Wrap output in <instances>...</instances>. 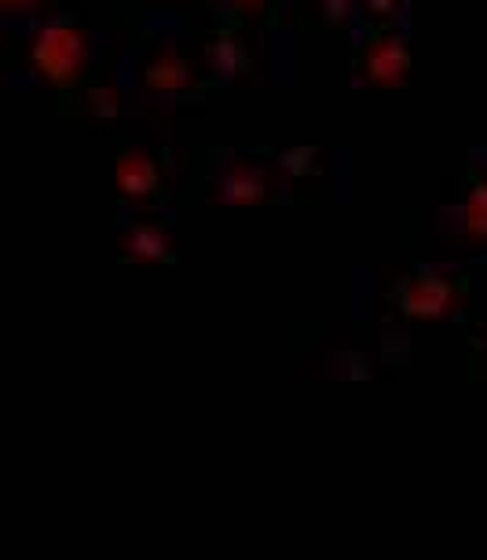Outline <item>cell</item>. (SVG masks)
Returning <instances> with one entry per match:
<instances>
[{
    "mask_svg": "<svg viewBox=\"0 0 487 560\" xmlns=\"http://www.w3.org/2000/svg\"><path fill=\"white\" fill-rule=\"evenodd\" d=\"M136 84L162 100H190L202 96L206 89H217L202 56H190L162 30H151L136 51Z\"/></svg>",
    "mask_w": 487,
    "mask_h": 560,
    "instance_id": "4",
    "label": "cell"
},
{
    "mask_svg": "<svg viewBox=\"0 0 487 560\" xmlns=\"http://www.w3.org/2000/svg\"><path fill=\"white\" fill-rule=\"evenodd\" d=\"M476 162H484V165H487V147H480V151H476Z\"/></svg>",
    "mask_w": 487,
    "mask_h": 560,
    "instance_id": "16",
    "label": "cell"
},
{
    "mask_svg": "<svg viewBox=\"0 0 487 560\" xmlns=\"http://www.w3.org/2000/svg\"><path fill=\"white\" fill-rule=\"evenodd\" d=\"M407 0H359V23L367 26H399Z\"/></svg>",
    "mask_w": 487,
    "mask_h": 560,
    "instance_id": "12",
    "label": "cell"
},
{
    "mask_svg": "<svg viewBox=\"0 0 487 560\" xmlns=\"http://www.w3.org/2000/svg\"><path fill=\"white\" fill-rule=\"evenodd\" d=\"M118 257L132 264H173L176 260V231L173 217L162 206L125 209L118 220Z\"/></svg>",
    "mask_w": 487,
    "mask_h": 560,
    "instance_id": "7",
    "label": "cell"
},
{
    "mask_svg": "<svg viewBox=\"0 0 487 560\" xmlns=\"http://www.w3.org/2000/svg\"><path fill=\"white\" fill-rule=\"evenodd\" d=\"M198 4L209 8V15L231 19L242 26H264L279 12V0H198Z\"/></svg>",
    "mask_w": 487,
    "mask_h": 560,
    "instance_id": "11",
    "label": "cell"
},
{
    "mask_svg": "<svg viewBox=\"0 0 487 560\" xmlns=\"http://www.w3.org/2000/svg\"><path fill=\"white\" fill-rule=\"evenodd\" d=\"M136 8H143V12H179V8H190V4H198V0H132Z\"/></svg>",
    "mask_w": 487,
    "mask_h": 560,
    "instance_id": "15",
    "label": "cell"
},
{
    "mask_svg": "<svg viewBox=\"0 0 487 560\" xmlns=\"http://www.w3.org/2000/svg\"><path fill=\"white\" fill-rule=\"evenodd\" d=\"M118 110H121V84L111 70H95L67 103H59V114H67L73 121H84V118L107 121Z\"/></svg>",
    "mask_w": 487,
    "mask_h": 560,
    "instance_id": "9",
    "label": "cell"
},
{
    "mask_svg": "<svg viewBox=\"0 0 487 560\" xmlns=\"http://www.w3.org/2000/svg\"><path fill=\"white\" fill-rule=\"evenodd\" d=\"M0 8H4L8 23H15V19L37 23V19H45V15L56 12V0H0Z\"/></svg>",
    "mask_w": 487,
    "mask_h": 560,
    "instance_id": "13",
    "label": "cell"
},
{
    "mask_svg": "<svg viewBox=\"0 0 487 560\" xmlns=\"http://www.w3.org/2000/svg\"><path fill=\"white\" fill-rule=\"evenodd\" d=\"M352 73L363 84L396 89L410 78V37L404 26H356Z\"/></svg>",
    "mask_w": 487,
    "mask_h": 560,
    "instance_id": "5",
    "label": "cell"
},
{
    "mask_svg": "<svg viewBox=\"0 0 487 560\" xmlns=\"http://www.w3.org/2000/svg\"><path fill=\"white\" fill-rule=\"evenodd\" d=\"M293 179L286 158L231 151V147H209L206 173L198 198L213 206H264L282 198V184Z\"/></svg>",
    "mask_w": 487,
    "mask_h": 560,
    "instance_id": "2",
    "label": "cell"
},
{
    "mask_svg": "<svg viewBox=\"0 0 487 560\" xmlns=\"http://www.w3.org/2000/svg\"><path fill=\"white\" fill-rule=\"evenodd\" d=\"M114 195L125 209L165 206L169 195V154L158 147L121 143L114 154Z\"/></svg>",
    "mask_w": 487,
    "mask_h": 560,
    "instance_id": "6",
    "label": "cell"
},
{
    "mask_svg": "<svg viewBox=\"0 0 487 560\" xmlns=\"http://www.w3.org/2000/svg\"><path fill=\"white\" fill-rule=\"evenodd\" d=\"M15 81L40 84L67 103L73 92L95 73V34L78 8H56L51 15L30 23L19 51L8 59Z\"/></svg>",
    "mask_w": 487,
    "mask_h": 560,
    "instance_id": "1",
    "label": "cell"
},
{
    "mask_svg": "<svg viewBox=\"0 0 487 560\" xmlns=\"http://www.w3.org/2000/svg\"><path fill=\"white\" fill-rule=\"evenodd\" d=\"M469 377H476V382H487V326L473 337V348H469Z\"/></svg>",
    "mask_w": 487,
    "mask_h": 560,
    "instance_id": "14",
    "label": "cell"
},
{
    "mask_svg": "<svg viewBox=\"0 0 487 560\" xmlns=\"http://www.w3.org/2000/svg\"><path fill=\"white\" fill-rule=\"evenodd\" d=\"M473 279L462 268H432V264H415L404 268L389 287V304L399 319L410 323H443L454 319L465 301H469Z\"/></svg>",
    "mask_w": 487,
    "mask_h": 560,
    "instance_id": "3",
    "label": "cell"
},
{
    "mask_svg": "<svg viewBox=\"0 0 487 560\" xmlns=\"http://www.w3.org/2000/svg\"><path fill=\"white\" fill-rule=\"evenodd\" d=\"M202 48H198V56H202L206 70L213 73L217 89L228 81L242 78V73H250V45H246V26L242 23H231V19H220L213 15V23H209V30H202Z\"/></svg>",
    "mask_w": 487,
    "mask_h": 560,
    "instance_id": "8",
    "label": "cell"
},
{
    "mask_svg": "<svg viewBox=\"0 0 487 560\" xmlns=\"http://www.w3.org/2000/svg\"><path fill=\"white\" fill-rule=\"evenodd\" d=\"M459 220H462V235L473 242L476 249H487V165L476 162L462 176V191H459Z\"/></svg>",
    "mask_w": 487,
    "mask_h": 560,
    "instance_id": "10",
    "label": "cell"
}]
</instances>
